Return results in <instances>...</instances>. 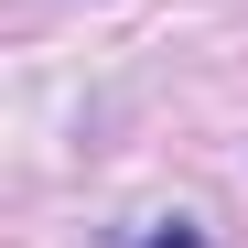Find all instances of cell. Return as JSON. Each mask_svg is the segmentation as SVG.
Here are the masks:
<instances>
[{"mask_svg":"<svg viewBox=\"0 0 248 248\" xmlns=\"http://www.w3.org/2000/svg\"><path fill=\"white\" fill-rule=\"evenodd\" d=\"M140 248H205V237H194V216H162V227H151Z\"/></svg>","mask_w":248,"mask_h":248,"instance_id":"cell-1","label":"cell"}]
</instances>
